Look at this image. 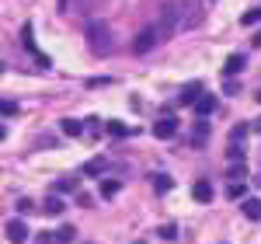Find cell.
<instances>
[{
	"instance_id": "obj_1",
	"label": "cell",
	"mask_w": 261,
	"mask_h": 244,
	"mask_svg": "<svg viewBox=\"0 0 261 244\" xmlns=\"http://www.w3.org/2000/svg\"><path fill=\"white\" fill-rule=\"evenodd\" d=\"M87 49H91L94 56H108V53L115 49V39H112L108 21H91V25H87Z\"/></svg>"
},
{
	"instance_id": "obj_2",
	"label": "cell",
	"mask_w": 261,
	"mask_h": 244,
	"mask_svg": "<svg viewBox=\"0 0 261 244\" xmlns=\"http://www.w3.org/2000/svg\"><path fill=\"white\" fill-rule=\"evenodd\" d=\"M181 11V21H185V28H199L202 18H205V4L202 0H174Z\"/></svg>"
},
{
	"instance_id": "obj_3",
	"label": "cell",
	"mask_w": 261,
	"mask_h": 244,
	"mask_svg": "<svg viewBox=\"0 0 261 244\" xmlns=\"http://www.w3.org/2000/svg\"><path fill=\"white\" fill-rule=\"evenodd\" d=\"M161 39H164L161 25H150V28H143L140 35H136V42H133V53H136V56H143V53H150V49H153Z\"/></svg>"
},
{
	"instance_id": "obj_4",
	"label": "cell",
	"mask_w": 261,
	"mask_h": 244,
	"mask_svg": "<svg viewBox=\"0 0 261 244\" xmlns=\"http://www.w3.org/2000/svg\"><path fill=\"white\" fill-rule=\"evenodd\" d=\"M4 237L11 244H24L28 241V227H24V220H7L4 224Z\"/></svg>"
},
{
	"instance_id": "obj_5",
	"label": "cell",
	"mask_w": 261,
	"mask_h": 244,
	"mask_svg": "<svg viewBox=\"0 0 261 244\" xmlns=\"http://www.w3.org/2000/svg\"><path fill=\"white\" fill-rule=\"evenodd\" d=\"M174 133H178V119L174 115H161V119L153 122V136L157 140H171Z\"/></svg>"
},
{
	"instance_id": "obj_6",
	"label": "cell",
	"mask_w": 261,
	"mask_h": 244,
	"mask_svg": "<svg viewBox=\"0 0 261 244\" xmlns=\"http://www.w3.org/2000/svg\"><path fill=\"white\" fill-rule=\"evenodd\" d=\"M202 94H205V91H202V84L199 81H188L185 87H181V94H178V105H195Z\"/></svg>"
},
{
	"instance_id": "obj_7",
	"label": "cell",
	"mask_w": 261,
	"mask_h": 244,
	"mask_svg": "<svg viewBox=\"0 0 261 244\" xmlns=\"http://www.w3.org/2000/svg\"><path fill=\"white\" fill-rule=\"evenodd\" d=\"M213 112H216V98H213V94H202L199 102H195V115H199V119H209Z\"/></svg>"
},
{
	"instance_id": "obj_8",
	"label": "cell",
	"mask_w": 261,
	"mask_h": 244,
	"mask_svg": "<svg viewBox=\"0 0 261 244\" xmlns=\"http://www.w3.org/2000/svg\"><path fill=\"white\" fill-rule=\"evenodd\" d=\"M244 53H233V56H226V63H223V74H226V77H233V74H241L244 70Z\"/></svg>"
},
{
	"instance_id": "obj_9",
	"label": "cell",
	"mask_w": 261,
	"mask_h": 244,
	"mask_svg": "<svg viewBox=\"0 0 261 244\" xmlns=\"http://www.w3.org/2000/svg\"><path fill=\"white\" fill-rule=\"evenodd\" d=\"M205 140H209V122L199 119L195 129H192V147H205Z\"/></svg>"
},
{
	"instance_id": "obj_10",
	"label": "cell",
	"mask_w": 261,
	"mask_h": 244,
	"mask_svg": "<svg viewBox=\"0 0 261 244\" xmlns=\"http://www.w3.org/2000/svg\"><path fill=\"white\" fill-rule=\"evenodd\" d=\"M192 196H195V203H209V199H213V185L209 182H195L192 185Z\"/></svg>"
},
{
	"instance_id": "obj_11",
	"label": "cell",
	"mask_w": 261,
	"mask_h": 244,
	"mask_svg": "<svg viewBox=\"0 0 261 244\" xmlns=\"http://www.w3.org/2000/svg\"><path fill=\"white\" fill-rule=\"evenodd\" d=\"M241 209H244L247 220H261V199H244Z\"/></svg>"
},
{
	"instance_id": "obj_12",
	"label": "cell",
	"mask_w": 261,
	"mask_h": 244,
	"mask_svg": "<svg viewBox=\"0 0 261 244\" xmlns=\"http://www.w3.org/2000/svg\"><path fill=\"white\" fill-rule=\"evenodd\" d=\"M105 129H108V136H115V140H122V136H133V126H125V122H108Z\"/></svg>"
},
{
	"instance_id": "obj_13",
	"label": "cell",
	"mask_w": 261,
	"mask_h": 244,
	"mask_svg": "<svg viewBox=\"0 0 261 244\" xmlns=\"http://www.w3.org/2000/svg\"><path fill=\"white\" fill-rule=\"evenodd\" d=\"M42 209H45V216H60L63 213V199L60 196H49V199L42 203Z\"/></svg>"
},
{
	"instance_id": "obj_14",
	"label": "cell",
	"mask_w": 261,
	"mask_h": 244,
	"mask_svg": "<svg viewBox=\"0 0 261 244\" xmlns=\"http://www.w3.org/2000/svg\"><path fill=\"white\" fill-rule=\"evenodd\" d=\"M53 188H56V192H77V175H66V178H60Z\"/></svg>"
},
{
	"instance_id": "obj_15",
	"label": "cell",
	"mask_w": 261,
	"mask_h": 244,
	"mask_svg": "<svg viewBox=\"0 0 261 244\" xmlns=\"http://www.w3.org/2000/svg\"><path fill=\"white\" fill-rule=\"evenodd\" d=\"M77 241V230H73V227H60V230H56V244H73Z\"/></svg>"
},
{
	"instance_id": "obj_16",
	"label": "cell",
	"mask_w": 261,
	"mask_h": 244,
	"mask_svg": "<svg viewBox=\"0 0 261 244\" xmlns=\"http://www.w3.org/2000/svg\"><path fill=\"white\" fill-rule=\"evenodd\" d=\"M63 133H66V136H81L84 126H81L77 119H63Z\"/></svg>"
},
{
	"instance_id": "obj_17",
	"label": "cell",
	"mask_w": 261,
	"mask_h": 244,
	"mask_svg": "<svg viewBox=\"0 0 261 244\" xmlns=\"http://www.w3.org/2000/svg\"><path fill=\"white\" fill-rule=\"evenodd\" d=\"M101 171H105V157H94L84 164V175H101Z\"/></svg>"
},
{
	"instance_id": "obj_18",
	"label": "cell",
	"mask_w": 261,
	"mask_h": 244,
	"mask_svg": "<svg viewBox=\"0 0 261 244\" xmlns=\"http://www.w3.org/2000/svg\"><path fill=\"white\" fill-rule=\"evenodd\" d=\"M171 175H153V188H157V192H171Z\"/></svg>"
},
{
	"instance_id": "obj_19",
	"label": "cell",
	"mask_w": 261,
	"mask_h": 244,
	"mask_svg": "<svg viewBox=\"0 0 261 244\" xmlns=\"http://www.w3.org/2000/svg\"><path fill=\"white\" fill-rule=\"evenodd\" d=\"M119 188H122V182H115V178H108V182L101 185V196H105V199H112V196H115Z\"/></svg>"
},
{
	"instance_id": "obj_20",
	"label": "cell",
	"mask_w": 261,
	"mask_h": 244,
	"mask_svg": "<svg viewBox=\"0 0 261 244\" xmlns=\"http://www.w3.org/2000/svg\"><path fill=\"white\" fill-rule=\"evenodd\" d=\"M244 175H247V164H244V161H233V164H230V178H233V182H241Z\"/></svg>"
},
{
	"instance_id": "obj_21",
	"label": "cell",
	"mask_w": 261,
	"mask_h": 244,
	"mask_svg": "<svg viewBox=\"0 0 261 244\" xmlns=\"http://www.w3.org/2000/svg\"><path fill=\"white\" fill-rule=\"evenodd\" d=\"M21 42H24V49H32V53H35V39H32V25H21Z\"/></svg>"
},
{
	"instance_id": "obj_22",
	"label": "cell",
	"mask_w": 261,
	"mask_h": 244,
	"mask_svg": "<svg viewBox=\"0 0 261 244\" xmlns=\"http://www.w3.org/2000/svg\"><path fill=\"white\" fill-rule=\"evenodd\" d=\"M244 192H247L244 182H230V188H226V196H230V199H244Z\"/></svg>"
},
{
	"instance_id": "obj_23",
	"label": "cell",
	"mask_w": 261,
	"mask_h": 244,
	"mask_svg": "<svg viewBox=\"0 0 261 244\" xmlns=\"http://www.w3.org/2000/svg\"><path fill=\"white\" fill-rule=\"evenodd\" d=\"M244 25H258V21H261V7H251V11H244Z\"/></svg>"
},
{
	"instance_id": "obj_24",
	"label": "cell",
	"mask_w": 261,
	"mask_h": 244,
	"mask_svg": "<svg viewBox=\"0 0 261 244\" xmlns=\"http://www.w3.org/2000/svg\"><path fill=\"white\" fill-rule=\"evenodd\" d=\"M157 234H161L164 241H174V237H178V227H174V224H164L161 230H157Z\"/></svg>"
},
{
	"instance_id": "obj_25",
	"label": "cell",
	"mask_w": 261,
	"mask_h": 244,
	"mask_svg": "<svg viewBox=\"0 0 261 244\" xmlns=\"http://www.w3.org/2000/svg\"><path fill=\"white\" fill-rule=\"evenodd\" d=\"M0 112H4V119H11V115L18 112V105L11 102V98H4V105H0Z\"/></svg>"
},
{
	"instance_id": "obj_26",
	"label": "cell",
	"mask_w": 261,
	"mask_h": 244,
	"mask_svg": "<svg viewBox=\"0 0 261 244\" xmlns=\"http://www.w3.org/2000/svg\"><path fill=\"white\" fill-rule=\"evenodd\" d=\"M105 126H108V122H101L98 115H94V119H87V129H91V133H101Z\"/></svg>"
},
{
	"instance_id": "obj_27",
	"label": "cell",
	"mask_w": 261,
	"mask_h": 244,
	"mask_svg": "<svg viewBox=\"0 0 261 244\" xmlns=\"http://www.w3.org/2000/svg\"><path fill=\"white\" fill-rule=\"evenodd\" d=\"M32 209H35L32 199H18V213H32Z\"/></svg>"
},
{
	"instance_id": "obj_28",
	"label": "cell",
	"mask_w": 261,
	"mask_h": 244,
	"mask_svg": "<svg viewBox=\"0 0 261 244\" xmlns=\"http://www.w3.org/2000/svg\"><path fill=\"white\" fill-rule=\"evenodd\" d=\"M35 244H56V234H45V230H42L39 237H35Z\"/></svg>"
},
{
	"instance_id": "obj_29",
	"label": "cell",
	"mask_w": 261,
	"mask_h": 244,
	"mask_svg": "<svg viewBox=\"0 0 261 244\" xmlns=\"http://www.w3.org/2000/svg\"><path fill=\"white\" fill-rule=\"evenodd\" d=\"M60 11H63V14L70 11V0H60Z\"/></svg>"
},
{
	"instance_id": "obj_30",
	"label": "cell",
	"mask_w": 261,
	"mask_h": 244,
	"mask_svg": "<svg viewBox=\"0 0 261 244\" xmlns=\"http://www.w3.org/2000/svg\"><path fill=\"white\" fill-rule=\"evenodd\" d=\"M251 45H261V32H258V35H254V39H251Z\"/></svg>"
}]
</instances>
